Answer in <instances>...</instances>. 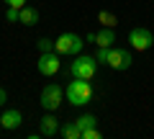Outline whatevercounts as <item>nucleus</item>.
Masks as SVG:
<instances>
[{"mask_svg":"<svg viewBox=\"0 0 154 139\" xmlns=\"http://www.w3.org/2000/svg\"><path fill=\"white\" fill-rule=\"evenodd\" d=\"M95 44H98V46H110V44H116V33H113V28L103 26V28L98 31V36H95Z\"/></svg>","mask_w":154,"mask_h":139,"instance_id":"9d476101","label":"nucleus"},{"mask_svg":"<svg viewBox=\"0 0 154 139\" xmlns=\"http://www.w3.org/2000/svg\"><path fill=\"white\" fill-rule=\"evenodd\" d=\"M152 3H154V0H152Z\"/></svg>","mask_w":154,"mask_h":139,"instance_id":"4be33fe9","label":"nucleus"},{"mask_svg":"<svg viewBox=\"0 0 154 139\" xmlns=\"http://www.w3.org/2000/svg\"><path fill=\"white\" fill-rule=\"evenodd\" d=\"M67 100L72 106H88L93 100V85H90V80L72 77V83L67 85Z\"/></svg>","mask_w":154,"mask_h":139,"instance_id":"f257e3e1","label":"nucleus"},{"mask_svg":"<svg viewBox=\"0 0 154 139\" xmlns=\"http://www.w3.org/2000/svg\"><path fill=\"white\" fill-rule=\"evenodd\" d=\"M59 67H62V62H59V52H41V57H38V72L44 75V77H51V75H57L59 72Z\"/></svg>","mask_w":154,"mask_h":139,"instance_id":"0eeeda50","label":"nucleus"},{"mask_svg":"<svg viewBox=\"0 0 154 139\" xmlns=\"http://www.w3.org/2000/svg\"><path fill=\"white\" fill-rule=\"evenodd\" d=\"M21 124H23V113L18 111V108H5V111H3V116H0V126L8 129V131L18 129Z\"/></svg>","mask_w":154,"mask_h":139,"instance_id":"6e6552de","label":"nucleus"},{"mask_svg":"<svg viewBox=\"0 0 154 139\" xmlns=\"http://www.w3.org/2000/svg\"><path fill=\"white\" fill-rule=\"evenodd\" d=\"M59 137H62V139H82V129L77 126L75 121H72V124H64V126H59Z\"/></svg>","mask_w":154,"mask_h":139,"instance_id":"9b49d317","label":"nucleus"},{"mask_svg":"<svg viewBox=\"0 0 154 139\" xmlns=\"http://www.w3.org/2000/svg\"><path fill=\"white\" fill-rule=\"evenodd\" d=\"M75 124H77L80 129H90V126H98V118H95L93 113H82V116L77 118Z\"/></svg>","mask_w":154,"mask_h":139,"instance_id":"ddd939ff","label":"nucleus"},{"mask_svg":"<svg viewBox=\"0 0 154 139\" xmlns=\"http://www.w3.org/2000/svg\"><path fill=\"white\" fill-rule=\"evenodd\" d=\"M128 44H131L136 52H146L149 46L154 44V33L149 31V28H144V26H136V28H131V33H128Z\"/></svg>","mask_w":154,"mask_h":139,"instance_id":"39448f33","label":"nucleus"},{"mask_svg":"<svg viewBox=\"0 0 154 139\" xmlns=\"http://www.w3.org/2000/svg\"><path fill=\"white\" fill-rule=\"evenodd\" d=\"M131 65H134V59H131V52H128L126 46H110L108 49V67L110 70L126 72Z\"/></svg>","mask_w":154,"mask_h":139,"instance_id":"7ed1b4c3","label":"nucleus"},{"mask_svg":"<svg viewBox=\"0 0 154 139\" xmlns=\"http://www.w3.org/2000/svg\"><path fill=\"white\" fill-rule=\"evenodd\" d=\"M82 46H85V41H82V36H77V33H72V31H67V33H62L59 39L54 41V49L59 52V54H80L82 52Z\"/></svg>","mask_w":154,"mask_h":139,"instance_id":"20e7f679","label":"nucleus"},{"mask_svg":"<svg viewBox=\"0 0 154 139\" xmlns=\"http://www.w3.org/2000/svg\"><path fill=\"white\" fill-rule=\"evenodd\" d=\"M98 21L103 23V26H108V28H113V26H116V21H118V18H116L113 13H108V11H100V13H98Z\"/></svg>","mask_w":154,"mask_h":139,"instance_id":"4468645a","label":"nucleus"},{"mask_svg":"<svg viewBox=\"0 0 154 139\" xmlns=\"http://www.w3.org/2000/svg\"><path fill=\"white\" fill-rule=\"evenodd\" d=\"M95 36H98V31H88V44H95Z\"/></svg>","mask_w":154,"mask_h":139,"instance_id":"aec40b11","label":"nucleus"},{"mask_svg":"<svg viewBox=\"0 0 154 139\" xmlns=\"http://www.w3.org/2000/svg\"><path fill=\"white\" fill-rule=\"evenodd\" d=\"M5 5H11V8H26V0H5Z\"/></svg>","mask_w":154,"mask_h":139,"instance_id":"6ab92c4d","label":"nucleus"},{"mask_svg":"<svg viewBox=\"0 0 154 139\" xmlns=\"http://www.w3.org/2000/svg\"><path fill=\"white\" fill-rule=\"evenodd\" d=\"M5 18H8V21H18V18H21V8H11V5H8V11H5Z\"/></svg>","mask_w":154,"mask_h":139,"instance_id":"a211bd4d","label":"nucleus"},{"mask_svg":"<svg viewBox=\"0 0 154 139\" xmlns=\"http://www.w3.org/2000/svg\"><path fill=\"white\" fill-rule=\"evenodd\" d=\"M62 98H64V88L62 85H46L41 90V106L46 111H57L62 106Z\"/></svg>","mask_w":154,"mask_h":139,"instance_id":"423d86ee","label":"nucleus"},{"mask_svg":"<svg viewBox=\"0 0 154 139\" xmlns=\"http://www.w3.org/2000/svg\"><path fill=\"white\" fill-rule=\"evenodd\" d=\"M5 98H8V95H5V90L0 88V106H3V103H5Z\"/></svg>","mask_w":154,"mask_h":139,"instance_id":"412c9836","label":"nucleus"},{"mask_svg":"<svg viewBox=\"0 0 154 139\" xmlns=\"http://www.w3.org/2000/svg\"><path fill=\"white\" fill-rule=\"evenodd\" d=\"M98 65L100 62L90 54H77L75 62L69 65V75L72 77H82V80H93L95 72H98Z\"/></svg>","mask_w":154,"mask_h":139,"instance_id":"f03ea898","label":"nucleus"},{"mask_svg":"<svg viewBox=\"0 0 154 139\" xmlns=\"http://www.w3.org/2000/svg\"><path fill=\"white\" fill-rule=\"evenodd\" d=\"M82 139H103V131L98 126H90V129H82Z\"/></svg>","mask_w":154,"mask_h":139,"instance_id":"2eb2a0df","label":"nucleus"},{"mask_svg":"<svg viewBox=\"0 0 154 139\" xmlns=\"http://www.w3.org/2000/svg\"><path fill=\"white\" fill-rule=\"evenodd\" d=\"M38 134H41V137H54V134H59V121H57L51 113H46V116L38 121Z\"/></svg>","mask_w":154,"mask_h":139,"instance_id":"1a4fd4ad","label":"nucleus"},{"mask_svg":"<svg viewBox=\"0 0 154 139\" xmlns=\"http://www.w3.org/2000/svg\"><path fill=\"white\" fill-rule=\"evenodd\" d=\"M108 49H110V46H98V54H95V59H98L100 65H108Z\"/></svg>","mask_w":154,"mask_h":139,"instance_id":"dca6fc26","label":"nucleus"},{"mask_svg":"<svg viewBox=\"0 0 154 139\" xmlns=\"http://www.w3.org/2000/svg\"><path fill=\"white\" fill-rule=\"evenodd\" d=\"M21 23H26V26H36L38 23V11L36 8H21V18H18Z\"/></svg>","mask_w":154,"mask_h":139,"instance_id":"f8f14e48","label":"nucleus"},{"mask_svg":"<svg viewBox=\"0 0 154 139\" xmlns=\"http://www.w3.org/2000/svg\"><path fill=\"white\" fill-rule=\"evenodd\" d=\"M38 52H54V41L51 39H38Z\"/></svg>","mask_w":154,"mask_h":139,"instance_id":"f3484780","label":"nucleus"}]
</instances>
